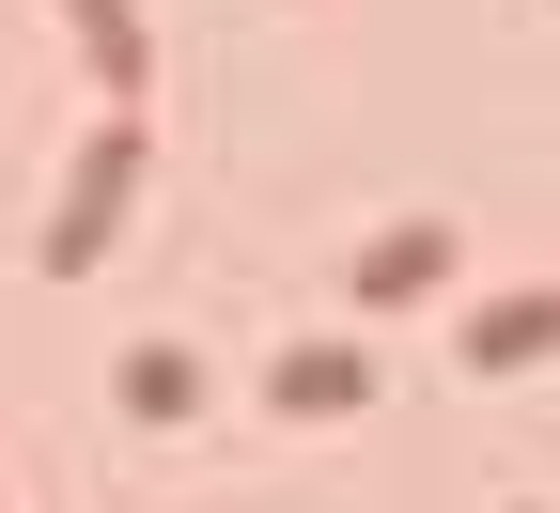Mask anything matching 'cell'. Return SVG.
I'll return each mask as SVG.
<instances>
[{"instance_id":"1","label":"cell","mask_w":560,"mask_h":513,"mask_svg":"<svg viewBox=\"0 0 560 513\" xmlns=\"http://www.w3.org/2000/svg\"><path fill=\"white\" fill-rule=\"evenodd\" d=\"M125 187H140V109H109V140H79V172H62V218H47V280H79V265L125 234Z\"/></svg>"},{"instance_id":"2","label":"cell","mask_w":560,"mask_h":513,"mask_svg":"<svg viewBox=\"0 0 560 513\" xmlns=\"http://www.w3.org/2000/svg\"><path fill=\"white\" fill-rule=\"evenodd\" d=\"M265 405H280V420H342V405H374V342H327V327L280 342V358H265Z\"/></svg>"},{"instance_id":"3","label":"cell","mask_w":560,"mask_h":513,"mask_svg":"<svg viewBox=\"0 0 560 513\" xmlns=\"http://www.w3.org/2000/svg\"><path fill=\"white\" fill-rule=\"evenodd\" d=\"M436 280H452V234H436V218H389V234L342 265V296H374V312H389V296H436Z\"/></svg>"},{"instance_id":"4","label":"cell","mask_w":560,"mask_h":513,"mask_svg":"<svg viewBox=\"0 0 560 513\" xmlns=\"http://www.w3.org/2000/svg\"><path fill=\"white\" fill-rule=\"evenodd\" d=\"M529 358H560V280H545V296L467 312V374H529Z\"/></svg>"},{"instance_id":"5","label":"cell","mask_w":560,"mask_h":513,"mask_svg":"<svg viewBox=\"0 0 560 513\" xmlns=\"http://www.w3.org/2000/svg\"><path fill=\"white\" fill-rule=\"evenodd\" d=\"M62 16H79V47H94L109 109H140V0H62Z\"/></svg>"},{"instance_id":"6","label":"cell","mask_w":560,"mask_h":513,"mask_svg":"<svg viewBox=\"0 0 560 513\" xmlns=\"http://www.w3.org/2000/svg\"><path fill=\"white\" fill-rule=\"evenodd\" d=\"M187 405H202V358L187 342H140L125 358V420H187Z\"/></svg>"}]
</instances>
